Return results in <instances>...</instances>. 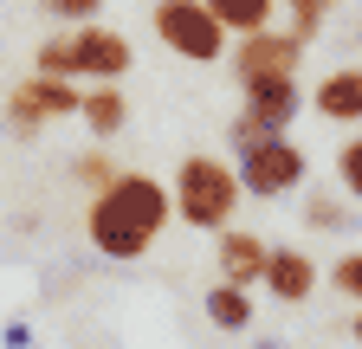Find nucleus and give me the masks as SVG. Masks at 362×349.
<instances>
[{"label":"nucleus","mask_w":362,"mask_h":349,"mask_svg":"<svg viewBox=\"0 0 362 349\" xmlns=\"http://www.w3.org/2000/svg\"><path fill=\"white\" fill-rule=\"evenodd\" d=\"M78 117L90 136H123V123H129V104L117 91V78H98V91H84L78 97Z\"/></svg>","instance_id":"nucleus-13"},{"label":"nucleus","mask_w":362,"mask_h":349,"mask_svg":"<svg viewBox=\"0 0 362 349\" xmlns=\"http://www.w3.org/2000/svg\"><path fill=\"white\" fill-rule=\"evenodd\" d=\"M26 343H33V324H26V317L0 324V349H26Z\"/></svg>","instance_id":"nucleus-20"},{"label":"nucleus","mask_w":362,"mask_h":349,"mask_svg":"<svg viewBox=\"0 0 362 349\" xmlns=\"http://www.w3.org/2000/svg\"><path fill=\"white\" fill-rule=\"evenodd\" d=\"M168 213H175V201H168V188L156 182V174H143V168H110L104 182H98L90 213H84V233H90V246H98L104 259L136 266V259L162 239Z\"/></svg>","instance_id":"nucleus-1"},{"label":"nucleus","mask_w":362,"mask_h":349,"mask_svg":"<svg viewBox=\"0 0 362 349\" xmlns=\"http://www.w3.org/2000/svg\"><path fill=\"white\" fill-rule=\"evenodd\" d=\"M310 104H317V117H330V123H362V65L330 71L310 91Z\"/></svg>","instance_id":"nucleus-10"},{"label":"nucleus","mask_w":362,"mask_h":349,"mask_svg":"<svg viewBox=\"0 0 362 349\" xmlns=\"http://www.w3.org/2000/svg\"><path fill=\"white\" fill-rule=\"evenodd\" d=\"M356 343H362V311H356Z\"/></svg>","instance_id":"nucleus-22"},{"label":"nucleus","mask_w":362,"mask_h":349,"mask_svg":"<svg viewBox=\"0 0 362 349\" xmlns=\"http://www.w3.org/2000/svg\"><path fill=\"white\" fill-rule=\"evenodd\" d=\"M265 239L259 233H233V227H220V278H233V285H259L265 272Z\"/></svg>","instance_id":"nucleus-11"},{"label":"nucleus","mask_w":362,"mask_h":349,"mask_svg":"<svg viewBox=\"0 0 362 349\" xmlns=\"http://www.w3.org/2000/svg\"><path fill=\"white\" fill-rule=\"evenodd\" d=\"M207 13L226 32H252V26H272V0H207Z\"/></svg>","instance_id":"nucleus-14"},{"label":"nucleus","mask_w":362,"mask_h":349,"mask_svg":"<svg viewBox=\"0 0 362 349\" xmlns=\"http://www.w3.org/2000/svg\"><path fill=\"white\" fill-rule=\"evenodd\" d=\"M201 311H207V324H214V330H226V336L252 330V285H233V278H220V285L201 297Z\"/></svg>","instance_id":"nucleus-12"},{"label":"nucleus","mask_w":362,"mask_h":349,"mask_svg":"<svg viewBox=\"0 0 362 349\" xmlns=\"http://www.w3.org/2000/svg\"><path fill=\"white\" fill-rule=\"evenodd\" d=\"M104 174H110L104 155H78V182H104Z\"/></svg>","instance_id":"nucleus-21"},{"label":"nucleus","mask_w":362,"mask_h":349,"mask_svg":"<svg viewBox=\"0 0 362 349\" xmlns=\"http://www.w3.org/2000/svg\"><path fill=\"white\" fill-rule=\"evenodd\" d=\"M285 7H291V32L310 46V39H317V26H324V13L337 7V0H285Z\"/></svg>","instance_id":"nucleus-16"},{"label":"nucleus","mask_w":362,"mask_h":349,"mask_svg":"<svg viewBox=\"0 0 362 349\" xmlns=\"http://www.w3.org/2000/svg\"><path fill=\"white\" fill-rule=\"evenodd\" d=\"M330 285H337V291H349V297H362V252L337 259V272H330Z\"/></svg>","instance_id":"nucleus-19"},{"label":"nucleus","mask_w":362,"mask_h":349,"mask_svg":"<svg viewBox=\"0 0 362 349\" xmlns=\"http://www.w3.org/2000/svg\"><path fill=\"white\" fill-rule=\"evenodd\" d=\"M156 32L175 59L188 65H214L226 59V26L207 13V0H156Z\"/></svg>","instance_id":"nucleus-3"},{"label":"nucleus","mask_w":362,"mask_h":349,"mask_svg":"<svg viewBox=\"0 0 362 349\" xmlns=\"http://www.w3.org/2000/svg\"><path fill=\"white\" fill-rule=\"evenodd\" d=\"M52 20H65V26H84V20H98V7L104 0H39Z\"/></svg>","instance_id":"nucleus-18"},{"label":"nucleus","mask_w":362,"mask_h":349,"mask_svg":"<svg viewBox=\"0 0 362 349\" xmlns=\"http://www.w3.org/2000/svg\"><path fill=\"white\" fill-rule=\"evenodd\" d=\"M337 182H343L349 201H362V136H349V143L337 149Z\"/></svg>","instance_id":"nucleus-17"},{"label":"nucleus","mask_w":362,"mask_h":349,"mask_svg":"<svg viewBox=\"0 0 362 349\" xmlns=\"http://www.w3.org/2000/svg\"><path fill=\"white\" fill-rule=\"evenodd\" d=\"M259 285L279 297V304H304L310 291H317V266L298 252V246H272L265 252V272H259Z\"/></svg>","instance_id":"nucleus-9"},{"label":"nucleus","mask_w":362,"mask_h":349,"mask_svg":"<svg viewBox=\"0 0 362 349\" xmlns=\"http://www.w3.org/2000/svg\"><path fill=\"white\" fill-rule=\"evenodd\" d=\"M78 84L71 78H59V71H33V78H20L13 84V97H7V123H13V136H39L52 117H78Z\"/></svg>","instance_id":"nucleus-5"},{"label":"nucleus","mask_w":362,"mask_h":349,"mask_svg":"<svg viewBox=\"0 0 362 349\" xmlns=\"http://www.w3.org/2000/svg\"><path fill=\"white\" fill-rule=\"evenodd\" d=\"M240 91H246V110H240V117H252L259 129H291V117H298V104H304L298 71H279V78H246Z\"/></svg>","instance_id":"nucleus-8"},{"label":"nucleus","mask_w":362,"mask_h":349,"mask_svg":"<svg viewBox=\"0 0 362 349\" xmlns=\"http://www.w3.org/2000/svg\"><path fill=\"white\" fill-rule=\"evenodd\" d=\"M240 194H246V188H240L233 162H220V155H181L175 182H168L175 213H181V220H188L194 233H220L226 220H233Z\"/></svg>","instance_id":"nucleus-2"},{"label":"nucleus","mask_w":362,"mask_h":349,"mask_svg":"<svg viewBox=\"0 0 362 349\" xmlns=\"http://www.w3.org/2000/svg\"><path fill=\"white\" fill-rule=\"evenodd\" d=\"M240 188L246 194H259V201H279V194H291L298 182H304V149L298 143H285V129L279 136H252L246 149H240Z\"/></svg>","instance_id":"nucleus-4"},{"label":"nucleus","mask_w":362,"mask_h":349,"mask_svg":"<svg viewBox=\"0 0 362 349\" xmlns=\"http://www.w3.org/2000/svg\"><path fill=\"white\" fill-rule=\"evenodd\" d=\"M136 59H129V39L98 26V20H84V32L65 39V71L71 78H123Z\"/></svg>","instance_id":"nucleus-6"},{"label":"nucleus","mask_w":362,"mask_h":349,"mask_svg":"<svg viewBox=\"0 0 362 349\" xmlns=\"http://www.w3.org/2000/svg\"><path fill=\"white\" fill-rule=\"evenodd\" d=\"M304 227H317V233H343V227H349V207H343L337 194H304Z\"/></svg>","instance_id":"nucleus-15"},{"label":"nucleus","mask_w":362,"mask_h":349,"mask_svg":"<svg viewBox=\"0 0 362 349\" xmlns=\"http://www.w3.org/2000/svg\"><path fill=\"white\" fill-rule=\"evenodd\" d=\"M304 59V39L298 32H272V26H252L240 32V52H233V78H279V71H298Z\"/></svg>","instance_id":"nucleus-7"}]
</instances>
